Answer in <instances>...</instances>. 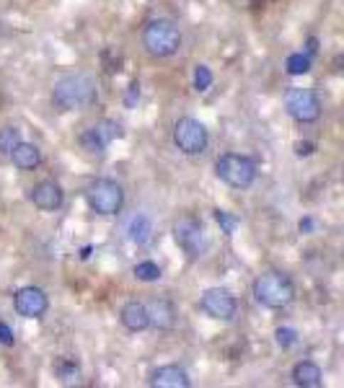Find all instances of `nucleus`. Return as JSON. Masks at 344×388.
Segmentation results:
<instances>
[{"label": "nucleus", "mask_w": 344, "mask_h": 388, "mask_svg": "<svg viewBox=\"0 0 344 388\" xmlns=\"http://www.w3.org/2000/svg\"><path fill=\"white\" fill-rule=\"evenodd\" d=\"M285 109L295 122L311 124L321 117V99L311 88H290L285 94Z\"/></svg>", "instance_id": "6e6552de"}, {"label": "nucleus", "mask_w": 344, "mask_h": 388, "mask_svg": "<svg viewBox=\"0 0 344 388\" xmlns=\"http://www.w3.org/2000/svg\"><path fill=\"white\" fill-rule=\"evenodd\" d=\"M200 311L205 316L215 318V321H233L238 316V301L236 295L225 288H210L202 293Z\"/></svg>", "instance_id": "1a4fd4ad"}, {"label": "nucleus", "mask_w": 344, "mask_h": 388, "mask_svg": "<svg viewBox=\"0 0 344 388\" xmlns=\"http://www.w3.org/2000/svg\"><path fill=\"white\" fill-rule=\"evenodd\" d=\"M0 342L3 345H14V334H11V329H8L6 323H0Z\"/></svg>", "instance_id": "393cba45"}, {"label": "nucleus", "mask_w": 344, "mask_h": 388, "mask_svg": "<svg viewBox=\"0 0 344 388\" xmlns=\"http://www.w3.org/2000/svg\"><path fill=\"white\" fill-rule=\"evenodd\" d=\"M135 277L140 282H158L161 280V266L156 262H140V264H135Z\"/></svg>", "instance_id": "aec40b11"}, {"label": "nucleus", "mask_w": 344, "mask_h": 388, "mask_svg": "<svg viewBox=\"0 0 344 388\" xmlns=\"http://www.w3.org/2000/svg\"><path fill=\"white\" fill-rule=\"evenodd\" d=\"M173 241L189 259H200L208 249V236H205V225L194 215H181L173 223Z\"/></svg>", "instance_id": "0eeeda50"}, {"label": "nucleus", "mask_w": 344, "mask_h": 388, "mask_svg": "<svg viewBox=\"0 0 344 388\" xmlns=\"http://www.w3.org/2000/svg\"><path fill=\"white\" fill-rule=\"evenodd\" d=\"M311 148H313V145H308V143H306V145H301V143H298V156H308V153H311Z\"/></svg>", "instance_id": "bb28decb"}, {"label": "nucleus", "mask_w": 344, "mask_h": 388, "mask_svg": "<svg viewBox=\"0 0 344 388\" xmlns=\"http://www.w3.org/2000/svg\"><path fill=\"white\" fill-rule=\"evenodd\" d=\"M215 173L230 189H249L259 176L257 163L241 153H222L215 161Z\"/></svg>", "instance_id": "20e7f679"}, {"label": "nucleus", "mask_w": 344, "mask_h": 388, "mask_svg": "<svg viewBox=\"0 0 344 388\" xmlns=\"http://www.w3.org/2000/svg\"><path fill=\"white\" fill-rule=\"evenodd\" d=\"M217 223H222L225 225V230H233V225H236V220H230V217H225V212H220V210H217Z\"/></svg>", "instance_id": "a878e982"}, {"label": "nucleus", "mask_w": 344, "mask_h": 388, "mask_svg": "<svg viewBox=\"0 0 344 388\" xmlns=\"http://www.w3.org/2000/svg\"><path fill=\"white\" fill-rule=\"evenodd\" d=\"M127 233H129V241L137 246H145L148 241L153 238V225H151V217L148 215H135L129 220L127 225Z\"/></svg>", "instance_id": "a211bd4d"}, {"label": "nucleus", "mask_w": 344, "mask_h": 388, "mask_svg": "<svg viewBox=\"0 0 344 388\" xmlns=\"http://www.w3.org/2000/svg\"><path fill=\"white\" fill-rule=\"evenodd\" d=\"M194 83H197V91H205V86L210 83L208 68H200V70H197V75H194Z\"/></svg>", "instance_id": "b1692460"}, {"label": "nucleus", "mask_w": 344, "mask_h": 388, "mask_svg": "<svg viewBox=\"0 0 344 388\" xmlns=\"http://www.w3.org/2000/svg\"><path fill=\"white\" fill-rule=\"evenodd\" d=\"M8 158L14 161V166L18 171H34V168H39V163H42V151H39V145L21 140V143L11 151Z\"/></svg>", "instance_id": "2eb2a0df"}, {"label": "nucleus", "mask_w": 344, "mask_h": 388, "mask_svg": "<svg viewBox=\"0 0 344 388\" xmlns=\"http://www.w3.org/2000/svg\"><path fill=\"white\" fill-rule=\"evenodd\" d=\"M290 65H293L290 72H308L311 70L308 58H301V55H298V58H290Z\"/></svg>", "instance_id": "5701e85b"}, {"label": "nucleus", "mask_w": 344, "mask_h": 388, "mask_svg": "<svg viewBox=\"0 0 344 388\" xmlns=\"http://www.w3.org/2000/svg\"><path fill=\"white\" fill-rule=\"evenodd\" d=\"M55 367H58V373L63 375V378H70L72 373H78V362H72V360L68 357H60Z\"/></svg>", "instance_id": "4be33fe9"}, {"label": "nucleus", "mask_w": 344, "mask_h": 388, "mask_svg": "<svg viewBox=\"0 0 344 388\" xmlns=\"http://www.w3.org/2000/svg\"><path fill=\"white\" fill-rule=\"evenodd\" d=\"M86 202L96 215H117L124 208V189L114 179H94L86 187Z\"/></svg>", "instance_id": "39448f33"}, {"label": "nucleus", "mask_w": 344, "mask_h": 388, "mask_svg": "<svg viewBox=\"0 0 344 388\" xmlns=\"http://www.w3.org/2000/svg\"><path fill=\"white\" fill-rule=\"evenodd\" d=\"M293 383L301 388H318L323 383V370L313 360H301L293 365Z\"/></svg>", "instance_id": "dca6fc26"}, {"label": "nucleus", "mask_w": 344, "mask_h": 388, "mask_svg": "<svg viewBox=\"0 0 344 388\" xmlns=\"http://www.w3.org/2000/svg\"><path fill=\"white\" fill-rule=\"evenodd\" d=\"M173 145L184 156H202L210 145L208 127L194 117H179L173 122Z\"/></svg>", "instance_id": "423d86ee"}, {"label": "nucleus", "mask_w": 344, "mask_h": 388, "mask_svg": "<svg viewBox=\"0 0 344 388\" xmlns=\"http://www.w3.org/2000/svg\"><path fill=\"white\" fill-rule=\"evenodd\" d=\"M107 124L109 122L96 124V127H88L86 132L80 135V145H83L88 153H104V148L109 145V140L119 135V127L112 129V132H107Z\"/></svg>", "instance_id": "f3484780"}, {"label": "nucleus", "mask_w": 344, "mask_h": 388, "mask_svg": "<svg viewBox=\"0 0 344 388\" xmlns=\"http://www.w3.org/2000/svg\"><path fill=\"white\" fill-rule=\"evenodd\" d=\"M295 342H298V334H295L293 329H277V345H280L282 350L293 347Z\"/></svg>", "instance_id": "412c9836"}, {"label": "nucleus", "mask_w": 344, "mask_h": 388, "mask_svg": "<svg viewBox=\"0 0 344 388\" xmlns=\"http://www.w3.org/2000/svg\"><path fill=\"white\" fill-rule=\"evenodd\" d=\"M14 308L18 316L23 318H42L47 311H50V298L42 288H34V285H26V288L16 290L14 295Z\"/></svg>", "instance_id": "9d476101"}, {"label": "nucleus", "mask_w": 344, "mask_h": 388, "mask_svg": "<svg viewBox=\"0 0 344 388\" xmlns=\"http://www.w3.org/2000/svg\"><path fill=\"white\" fill-rule=\"evenodd\" d=\"M143 47L145 52L156 60H166L179 55L181 44H184V36H181L179 26L168 18H151V21L143 26Z\"/></svg>", "instance_id": "f03ea898"}, {"label": "nucleus", "mask_w": 344, "mask_h": 388, "mask_svg": "<svg viewBox=\"0 0 344 388\" xmlns=\"http://www.w3.org/2000/svg\"><path fill=\"white\" fill-rule=\"evenodd\" d=\"M145 308H148V318H151V326L161 331H171L176 326V318H179V311L173 306L171 301H166V298H153L151 303H145Z\"/></svg>", "instance_id": "f8f14e48"}, {"label": "nucleus", "mask_w": 344, "mask_h": 388, "mask_svg": "<svg viewBox=\"0 0 344 388\" xmlns=\"http://www.w3.org/2000/svg\"><path fill=\"white\" fill-rule=\"evenodd\" d=\"M151 386H156V388H189L192 386V378H189L187 370L179 365H161L153 370Z\"/></svg>", "instance_id": "ddd939ff"}, {"label": "nucleus", "mask_w": 344, "mask_h": 388, "mask_svg": "<svg viewBox=\"0 0 344 388\" xmlns=\"http://www.w3.org/2000/svg\"><path fill=\"white\" fill-rule=\"evenodd\" d=\"M21 143V129L8 124V127H0V156H11L16 145Z\"/></svg>", "instance_id": "6ab92c4d"}, {"label": "nucleus", "mask_w": 344, "mask_h": 388, "mask_svg": "<svg viewBox=\"0 0 344 388\" xmlns=\"http://www.w3.org/2000/svg\"><path fill=\"white\" fill-rule=\"evenodd\" d=\"M119 321L127 331H145L151 326V318H148V308H145V303L140 301H129L122 306L119 311Z\"/></svg>", "instance_id": "4468645a"}, {"label": "nucleus", "mask_w": 344, "mask_h": 388, "mask_svg": "<svg viewBox=\"0 0 344 388\" xmlns=\"http://www.w3.org/2000/svg\"><path fill=\"white\" fill-rule=\"evenodd\" d=\"M99 101V83L88 72H70L55 83L52 88V104L60 112H78V109L94 107Z\"/></svg>", "instance_id": "f257e3e1"}, {"label": "nucleus", "mask_w": 344, "mask_h": 388, "mask_svg": "<svg viewBox=\"0 0 344 388\" xmlns=\"http://www.w3.org/2000/svg\"><path fill=\"white\" fill-rule=\"evenodd\" d=\"M29 200L31 205H34L36 210H42V212H58L65 205V192L63 187H60V181L42 179L29 189Z\"/></svg>", "instance_id": "9b49d317"}, {"label": "nucleus", "mask_w": 344, "mask_h": 388, "mask_svg": "<svg viewBox=\"0 0 344 388\" xmlns=\"http://www.w3.org/2000/svg\"><path fill=\"white\" fill-rule=\"evenodd\" d=\"M251 293L259 306L269 311H282L295 301V282L285 272H264L254 280Z\"/></svg>", "instance_id": "7ed1b4c3"}]
</instances>
